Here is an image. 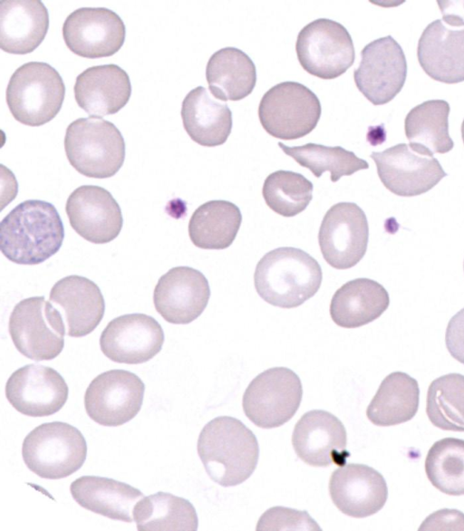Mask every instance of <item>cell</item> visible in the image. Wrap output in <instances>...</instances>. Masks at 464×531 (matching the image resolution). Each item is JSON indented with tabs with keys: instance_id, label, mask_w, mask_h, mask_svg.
Masks as SVG:
<instances>
[{
	"instance_id": "1",
	"label": "cell",
	"mask_w": 464,
	"mask_h": 531,
	"mask_svg": "<svg viewBox=\"0 0 464 531\" xmlns=\"http://www.w3.org/2000/svg\"><path fill=\"white\" fill-rule=\"evenodd\" d=\"M64 229L61 217L49 202L25 200L13 208L0 223V249L10 261L37 265L62 246Z\"/></svg>"
},
{
	"instance_id": "2",
	"label": "cell",
	"mask_w": 464,
	"mask_h": 531,
	"mask_svg": "<svg viewBox=\"0 0 464 531\" xmlns=\"http://www.w3.org/2000/svg\"><path fill=\"white\" fill-rule=\"evenodd\" d=\"M198 453L209 478L223 487L243 483L259 456L255 434L239 420L218 417L207 423L198 439Z\"/></svg>"
},
{
	"instance_id": "3",
	"label": "cell",
	"mask_w": 464,
	"mask_h": 531,
	"mask_svg": "<svg viewBox=\"0 0 464 531\" xmlns=\"http://www.w3.org/2000/svg\"><path fill=\"white\" fill-rule=\"evenodd\" d=\"M323 273L318 262L302 249L283 246L266 253L254 274L255 288L266 303L295 308L319 290Z\"/></svg>"
},
{
	"instance_id": "4",
	"label": "cell",
	"mask_w": 464,
	"mask_h": 531,
	"mask_svg": "<svg viewBox=\"0 0 464 531\" xmlns=\"http://www.w3.org/2000/svg\"><path fill=\"white\" fill-rule=\"evenodd\" d=\"M70 164L94 179L112 177L125 158L124 139L112 123L102 118H80L70 123L64 137Z\"/></svg>"
},
{
	"instance_id": "5",
	"label": "cell",
	"mask_w": 464,
	"mask_h": 531,
	"mask_svg": "<svg viewBox=\"0 0 464 531\" xmlns=\"http://www.w3.org/2000/svg\"><path fill=\"white\" fill-rule=\"evenodd\" d=\"M65 86L58 72L46 63L30 62L18 67L6 88L13 117L28 126H41L60 111Z\"/></svg>"
},
{
	"instance_id": "6",
	"label": "cell",
	"mask_w": 464,
	"mask_h": 531,
	"mask_svg": "<svg viewBox=\"0 0 464 531\" xmlns=\"http://www.w3.org/2000/svg\"><path fill=\"white\" fill-rule=\"evenodd\" d=\"M86 455L87 444L81 431L62 421L34 428L22 446L27 468L48 479L63 478L76 472L83 465Z\"/></svg>"
},
{
	"instance_id": "7",
	"label": "cell",
	"mask_w": 464,
	"mask_h": 531,
	"mask_svg": "<svg viewBox=\"0 0 464 531\" xmlns=\"http://www.w3.org/2000/svg\"><path fill=\"white\" fill-rule=\"evenodd\" d=\"M65 325L60 312L44 296L20 301L9 318V333L17 351L39 362L57 357L64 346Z\"/></svg>"
},
{
	"instance_id": "8",
	"label": "cell",
	"mask_w": 464,
	"mask_h": 531,
	"mask_svg": "<svg viewBox=\"0 0 464 531\" xmlns=\"http://www.w3.org/2000/svg\"><path fill=\"white\" fill-rule=\"evenodd\" d=\"M321 103L306 86L284 82L270 88L258 107L265 130L281 140H296L310 133L321 117Z\"/></svg>"
},
{
	"instance_id": "9",
	"label": "cell",
	"mask_w": 464,
	"mask_h": 531,
	"mask_svg": "<svg viewBox=\"0 0 464 531\" xmlns=\"http://www.w3.org/2000/svg\"><path fill=\"white\" fill-rule=\"evenodd\" d=\"M302 394V383L295 372L286 367L270 368L247 386L243 395V410L257 427L276 428L295 414Z\"/></svg>"
},
{
	"instance_id": "10",
	"label": "cell",
	"mask_w": 464,
	"mask_h": 531,
	"mask_svg": "<svg viewBox=\"0 0 464 531\" xmlns=\"http://www.w3.org/2000/svg\"><path fill=\"white\" fill-rule=\"evenodd\" d=\"M295 51L304 71L321 79H334L353 63L355 52L346 28L331 19L319 18L298 34Z\"/></svg>"
},
{
	"instance_id": "11",
	"label": "cell",
	"mask_w": 464,
	"mask_h": 531,
	"mask_svg": "<svg viewBox=\"0 0 464 531\" xmlns=\"http://www.w3.org/2000/svg\"><path fill=\"white\" fill-rule=\"evenodd\" d=\"M369 240L365 213L355 203L340 202L325 213L318 233L324 260L334 268L348 269L364 256Z\"/></svg>"
},
{
	"instance_id": "12",
	"label": "cell",
	"mask_w": 464,
	"mask_h": 531,
	"mask_svg": "<svg viewBox=\"0 0 464 531\" xmlns=\"http://www.w3.org/2000/svg\"><path fill=\"white\" fill-rule=\"evenodd\" d=\"M145 385L134 373L110 370L95 377L84 394L88 416L102 426L123 425L140 411Z\"/></svg>"
},
{
	"instance_id": "13",
	"label": "cell",
	"mask_w": 464,
	"mask_h": 531,
	"mask_svg": "<svg viewBox=\"0 0 464 531\" xmlns=\"http://www.w3.org/2000/svg\"><path fill=\"white\" fill-rule=\"evenodd\" d=\"M361 56L353 72L356 87L373 105L388 103L406 80L407 61L402 48L388 35L366 44Z\"/></svg>"
},
{
	"instance_id": "14",
	"label": "cell",
	"mask_w": 464,
	"mask_h": 531,
	"mask_svg": "<svg viewBox=\"0 0 464 531\" xmlns=\"http://www.w3.org/2000/svg\"><path fill=\"white\" fill-rule=\"evenodd\" d=\"M371 158L384 187L401 197L423 194L447 176L436 158L421 154L406 143L374 151Z\"/></svg>"
},
{
	"instance_id": "15",
	"label": "cell",
	"mask_w": 464,
	"mask_h": 531,
	"mask_svg": "<svg viewBox=\"0 0 464 531\" xmlns=\"http://www.w3.org/2000/svg\"><path fill=\"white\" fill-rule=\"evenodd\" d=\"M67 47L86 58L113 55L125 40V25L120 16L105 7H82L71 13L63 25Z\"/></svg>"
},
{
	"instance_id": "16",
	"label": "cell",
	"mask_w": 464,
	"mask_h": 531,
	"mask_svg": "<svg viewBox=\"0 0 464 531\" xmlns=\"http://www.w3.org/2000/svg\"><path fill=\"white\" fill-rule=\"evenodd\" d=\"M68 392V386L57 371L34 363L14 371L5 385L9 403L30 417L56 413L65 404Z\"/></svg>"
},
{
	"instance_id": "17",
	"label": "cell",
	"mask_w": 464,
	"mask_h": 531,
	"mask_svg": "<svg viewBox=\"0 0 464 531\" xmlns=\"http://www.w3.org/2000/svg\"><path fill=\"white\" fill-rule=\"evenodd\" d=\"M164 343L160 324L144 314H130L111 320L100 338V347L110 360L127 364L148 362Z\"/></svg>"
},
{
	"instance_id": "18",
	"label": "cell",
	"mask_w": 464,
	"mask_h": 531,
	"mask_svg": "<svg viewBox=\"0 0 464 531\" xmlns=\"http://www.w3.org/2000/svg\"><path fill=\"white\" fill-rule=\"evenodd\" d=\"M292 444L298 458L313 467H342L350 456L343 424L325 410L305 412L295 424Z\"/></svg>"
},
{
	"instance_id": "19",
	"label": "cell",
	"mask_w": 464,
	"mask_h": 531,
	"mask_svg": "<svg viewBox=\"0 0 464 531\" xmlns=\"http://www.w3.org/2000/svg\"><path fill=\"white\" fill-rule=\"evenodd\" d=\"M209 297L208 282L200 271L189 266H177L159 279L153 302L164 320L187 324L203 313Z\"/></svg>"
},
{
	"instance_id": "20",
	"label": "cell",
	"mask_w": 464,
	"mask_h": 531,
	"mask_svg": "<svg viewBox=\"0 0 464 531\" xmlns=\"http://www.w3.org/2000/svg\"><path fill=\"white\" fill-rule=\"evenodd\" d=\"M65 210L72 229L94 244L113 240L122 227L119 204L107 189L99 186L84 185L74 189Z\"/></svg>"
},
{
	"instance_id": "21",
	"label": "cell",
	"mask_w": 464,
	"mask_h": 531,
	"mask_svg": "<svg viewBox=\"0 0 464 531\" xmlns=\"http://www.w3.org/2000/svg\"><path fill=\"white\" fill-rule=\"evenodd\" d=\"M329 493L343 514L362 518L381 510L388 497L384 478L364 464H347L335 469L329 482Z\"/></svg>"
},
{
	"instance_id": "22",
	"label": "cell",
	"mask_w": 464,
	"mask_h": 531,
	"mask_svg": "<svg viewBox=\"0 0 464 531\" xmlns=\"http://www.w3.org/2000/svg\"><path fill=\"white\" fill-rule=\"evenodd\" d=\"M49 300L60 312L66 333L82 337L91 333L102 321L105 304L98 285L80 275H68L54 284Z\"/></svg>"
},
{
	"instance_id": "23",
	"label": "cell",
	"mask_w": 464,
	"mask_h": 531,
	"mask_svg": "<svg viewBox=\"0 0 464 531\" xmlns=\"http://www.w3.org/2000/svg\"><path fill=\"white\" fill-rule=\"evenodd\" d=\"M422 70L433 80L453 84L464 81V27L431 22L422 32L417 48Z\"/></svg>"
},
{
	"instance_id": "24",
	"label": "cell",
	"mask_w": 464,
	"mask_h": 531,
	"mask_svg": "<svg viewBox=\"0 0 464 531\" xmlns=\"http://www.w3.org/2000/svg\"><path fill=\"white\" fill-rule=\"evenodd\" d=\"M130 93L129 75L116 64L90 67L76 77L74 84L77 104L97 118L119 111L129 101Z\"/></svg>"
},
{
	"instance_id": "25",
	"label": "cell",
	"mask_w": 464,
	"mask_h": 531,
	"mask_svg": "<svg viewBox=\"0 0 464 531\" xmlns=\"http://www.w3.org/2000/svg\"><path fill=\"white\" fill-rule=\"evenodd\" d=\"M49 27V14L39 0H3L0 2V47L14 54L35 50Z\"/></svg>"
},
{
	"instance_id": "26",
	"label": "cell",
	"mask_w": 464,
	"mask_h": 531,
	"mask_svg": "<svg viewBox=\"0 0 464 531\" xmlns=\"http://www.w3.org/2000/svg\"><path fill=\"white\" fill-rule=\"evenodd\" d=\"M183 126L188 136L205 147L222 145L232 130V112L203 86L191 90L181 106Z\"/></svg>"
},
{
	"instance_id": "27",
	"label": "cell",
	"mask_w": 464,
	"mask_h": 531,
	"mask_svg": "<svg viewBox=\"0 0 464 531\" xmlns=\"http://www.w3.org/2000/svg\"><path fill=\"white\" fill-rule=\"evenodd\" d=\"M73 499L82 507L113 520L132 522L133 509L143 497L126 483L96 476H83L70 486Z\"/></svg>"
},
{
	"instance_id": "28",
	"label": "cell",
	"mask_w": 464,
	"mask_h": 531,
	"mask_svg": "<svg viewBox=\"0 0 464 531\" xmlns=\"http://www.w3.org/2000/svg\"><path fill=\"white\" fill-rule=\"evenodd\" d=\"M389 304V294L380 283L369 278H356L334 293L330 314L337 325L357 328L379 318Z\"/></svg>"
},
{
	"instance_id": "29",
	"label": "cell",
	"mask_w": 464,
	"mask_h": 531,
	"mask_svg": "<svg viewBox=\"0 0 464 531\" xmlns=\"http://www.w3.org/2000/svg\"><path fill=\"white\" fill-rule=\"evenodd\" d=\"M210 92L218 100L239 101L248 96L256 82L250 57L238 48L225 47L214 53L206 67Z\"/></svg>"
},
{
	"instance_id": "30",
	"label": "cell",
	"mask_w": 464,
	"mask_h": 531,
	"mask_svg": "<svg viewBox=\"0 0 464 531\" xmlns=\"http://www.w3.org/2000/svg\"><path fill=\"white\" fill-rule=\"evenodd\" d=\"M450 111V104L444 100L426 101L412 108L404 121L409 145L429 156L451 150L454 143L449 133Z\"/></svg>"
},
{
	"instance_id": "31",
	"label": "cell",
	"mask_w": 464,
	"mask_h": 531,
	"mask_svg": "<svg viewBox=\"0 0 464 531\" xmlns=\"http://www.w3.org/2000/svg\"><path fill=\"white\" fill-rule=\"evenodd\" d=\"M419 384L409 374L395 372L384 378L366 410L371 422L392 426L411 420L419 407Z\"/></svg>"
},
{
	"instance_id": "32",
	"label": "cell",
	"mask_w": 464,
	"mask_h": 531,
	"mask_svg": "<svg viewBox=\"0 0 464 531\" xmlns=\"http://www.w3.org/2000/svg\"><path fill=\"white\" fill-rule=\"evenodd\" d=\"M242 222L239 208L227 200L200 205L188 222L191 242L203 249H225L235 240Z\"/></svg>"
},
{
	"instance_id": "33",
	"label": "cell",
	"mask_w": 464,
	"mask_h": 531,
	"mask_svg": "<svg viewBox=\"0 0 464 531\" xmlns=\"http://www.w3.org/2000/svg\"><path fill=\"white\" fill-rule=\"evenodd\" d=\"M133 519L140 531H195L198 524L188 500L166 492L140 499L133 509Z\"/></svg>"
},
{
	"instance_id": "34",
	"label": "cell",
	"mask_w": 464,
	"mask_h": 531,
	"mask_svg": "<svg viewBox=\"0 0 464 531\" xmlns=\"http://www.w3.org/2000/svg\"><path fill=\"white\" fill-rule=\"evenodd\" d=\"M278 146L300 166L309 169L316 178H320L325 171L330 172L333 182L338 181L343 176H350L369 168L367 161L340 146L307 143L289 147L282 142H278Z\"/></svg>"
},
{
	"instance_id": "35",
	"label": "cell",
	"mask_w": 464,
	"mask_h": 531,
	"mask_svg": "<svg viewBox=\"0 0 464 531\" xmlns=\"http://www.w3.org/2000/svg\"><path fill=\"white\" fill-rule=\"evenodd\" d=\"M426 413L439 429L464 431V375L450 373L435 379L428 389Z\"/></svg>"
},
{
	"instance_id": "36",
	"label": "cell",
	"mask_w": 464,
	"mask_h": 531,
	"mask_svg": "<svg viewBox=\"0 0 464 531\" xmlns=\"http://www.w3.org/2000/svg\"><path fill=\"white\" fill-rule=\"evenodd\" d=\"M425 471L430 482L442 493L464 495V439L436 441L426 456Z\"/></svg>"
},
{
	"instance_id": "37",
	"label": "cell",
	"mask_w": 464,
	"mask_h": 531,
	"mask_svg": "<svg viewBox=\"0 0 464 531\" xmlns=\"http://www.w3.org/2000/svg\"><path fill=\"white\" fill-rule=\"evenodd\" d=\"M314 186L300 173L277 170L263 184L262 195L274 212L290 217L304 211L313 198Z\"/></svg>"
},
{
	"instance_id": "38",
	"label": "cell",
	"mask_w": 464,
	"mask_h": 531,
	"mask_svg": "<svg viewBox=\"0 0 464 531\" xmlns=\"http://www.w3.org/2000/svg\"><path fill=\"white\" fill-rule=\"evenodd\" d=\"M256 530H321V528L305 511L275 507L261 516Z\"/></svg>"
},
{
	"instance_id": "39",
	"label": "cell",
	"mask_w": 464,
	"mask_h": 531,
	"mask_svg": "<svg viewBox=\"0 0 464 531\" xmlns=\"http://www.w3.org/2000/svg\"><path fill=\"white\" fill-rule=\"evenodd\" d=\"M445 343L450 355L464 364V308L450 320Z\"/></svg>"
},
{
	"instance_id": "40",
	"label": "cell",
	"mask_w": 464,
	"mask_h": 531,
	"mask_svg": "<svg viewBox=\"0 0 464 531\" xmlns=\"http://www.w3.org/2000/svg\"><path fill=\"white\" fill-rule=\"evenodd\" d=\"M464 530V515L455 509H442L433 513L422 523L420 530Z\"/></svg>"
},
{
	"instance_id": "41",
	"label": "cell",
	"mask_w": 464,
	"mask_h": 531,
	"mask_svg": "<svg viewBox=\"0 0 464 531\" xmlns=\"http://www.w3.org/2000/svg\"><path fill=\"white\" fill-rule=\"evenodd\" d=\"M443 22L453 27L464 26V1H439Z\"/></svg>"
},
{
	"instance_id": "42",
	"label": "cell",
	"mask_w": 464,
	"mask_h": 531,
	"mask_svg": "<svg viewBox=\"0 0 464 531\" xmlns=\"http://www.w3.org/2000/svg\"><path fill=\"white\" fill-rule=\"evenodd\" d=\"M461 137H462V140H463V143H464V120H463L462 124H461Z\"/></svg>"
},
{
	"instance_id": "43",
	"label": "cell",
	"mask_w": 464,
	"mask_h": 531,
	"mask_svg": "<svg viewBox=\"0 0 464 531\" xmlns=\"http://www.w3.org/2000/svg\"><path fill=\"white\" fill-rule=\"evenodd\" d=\"M463 268H464V266H463Z\"/></svg>"
}]
</instances>
